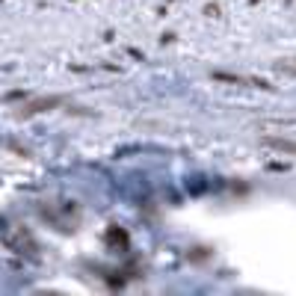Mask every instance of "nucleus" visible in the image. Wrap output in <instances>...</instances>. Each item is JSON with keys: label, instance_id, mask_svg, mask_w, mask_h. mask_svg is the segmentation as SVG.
Instances as JSON below:
<instances>
[{"label": "nucleus", "instance_id": "1", "mask_svg": "<svg viewBox=\"0 0 296 296\" xmlns=\"http://www.w3.org/2000/svg\"><path fill=\"white\" fill-rule=\"evenodd\" d=\"M0 240H3V246H6L9 252H18V255H36V252H39L36 240H33L30 231L21 228V225H6V228L0 231Z\"/></svg>", "mask_w": 296, "mask_h": 296}, {"label": "nucleus", "instance_id": "3", "mask_svg": "<svg viewBox=\"0 0 296 296\" xmlns=\"http://www.w3.org/2000/svg\"><path fill=\"white\" fill-rule=\"evenodd\" d=\"M264 145H270V148H279V151H288V154H296V142H294V139H276V136H264Z\"/></svg>", "mask_w": 296, "mask_h": 296}, {"label": "nucleus", "instance_id": "2", "mask_svg": "<svg viewBox=\"0 0 296 296\" xmlns=\"http://www.w3.org/2000/svg\"><path fill=\"white\" fill-rule=\"evenodd\" d=\"M59 104H62V98H56V95H53V98H39V101H30L18 116H36V113L50 110V107H59Z\"/></svg>", "mask_w": 296, "mask_h": 296}, {"label": "nucleus", "instance_id": "4", "mask_svg": "<svg viewBox=\"0 0 296 296\" xmlns=\"http://www.w3.org/2000/svg\"><path fill=\"white\" fill-rule=\"evenodd\" d=\"M107 243H110V246H127V234L119 231V228H110V231H107Z\"/></svg>", "mask_w": 296, "mask_h": 296}]
</instances>
